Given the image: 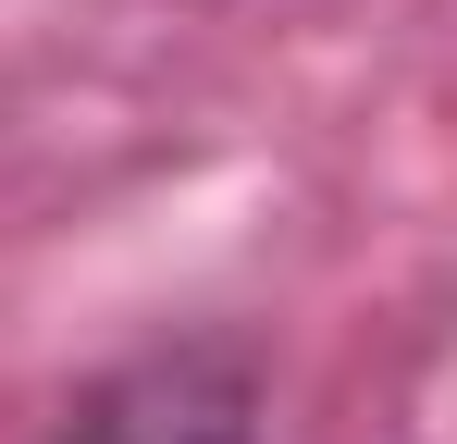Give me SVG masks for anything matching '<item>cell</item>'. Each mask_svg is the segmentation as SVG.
Returning <instances> with one entry per match:
<instances>
[{
	"label": "cell",
	"instance_id": "1",
	"mask_svg": "<svg viewBox=\"0 0 457 444\" xmlns=\"http://www.w3.org/2000/svg\"><path fill=\"white\" fill-rule=\"evenodd\" d=\"M50 444H260V346L247 333H173L99 370Z\"/></svg>",
	"mask_w": 457,
	"mask_h": 444
}]
</instances>
